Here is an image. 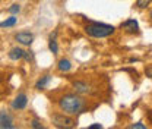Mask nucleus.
Masks as SVG:
<instances>
[{"label": "nucleus", "mask_w": 152, "mask_h": 129, "mask_svg": "<svg viewBox=\"0 0 152 129\" xmlns=\"http://www.w3.org/2000/svg\"><path fill=\"white\" fill-rule=\"evenodd\" d=\"M58 109L70 116H79L89 109V103L77 92H66L57 100Z\"/></svg>", "instance_id": "nucleus-1"}, {"label": "nucleus", "mask_w": 152, "mask_h": 129, "mask_svg": "<svg viewBox=\"0 0 152 129\" xmlns=\"http://www.w3.org/2000/svg\"><path fill=\"white\" fill-rule=\"evenodd\" d=\"M83 29L92 38H107L111 37L115 32V27H113V25H108L104 22H94V21H89Z\"/></svg>", "instance_id": "nucleus-2"}, {"label": "nucleus", "mask_w": 152, "mask_h": 129, "mask_svg": "<svg viewBox=\"0 0 152 129\" xmlns=\"http://www.w3.org/2000/svg\"><path fill=\"white\" fill-rule=\"evenodd\" d=\"M51 122L58 129H72L76 126V120L73 119V116L66 113H54L51 116Z\"/></svg>", "instance_id": "nucleus-3"}, {"label": "nucleus", "mask_w": 152, "mask_h": 129, "mask_svg": "<svg viewBox=\"0 0 152 129\" xmlns=\"http://www.w3.org/2000/svg\"><path fill=\"white\" fill-rule=\"evenodd\" d=\"M72 87H73V90L77 94H80V95H92L94 94V88H92V85L91 84H88L86 81H75L73 84H72Z\"/></svg>", "instance_id": "nucleus-4"}, {"label": "nucleus", "mask_w": 152, "mask_h": 129, "mask_svg": "<svg viewBox=\"0 0 152 129\" xmlns=\"http://www.w3.org/2000/svg\"><path fill=\"white\" fill-rule=\"evenodd\" d=\"M120 28L126 32V34H139L140 29H139V22L136 19H127L124 22H121Z\"/></svg>", "instance_id": "nucleus-5"}, {"label": "nucleus", "mask_w": 152, "mask_h": 129, "mask_svg": "<svg viewBox=\"0 0 152 129\" xmlns=\"http://www.w3.org/2000/svg\"><path fill=\"white\" fill-rule=\"evenodd\" d=\"M13 117L10 113L1 110L0 111V129H13Z\"/></svg>", "instance_id": "nucleus-6"}, {"label": "nucleus", "mask_w": 152, "mask_h": 129, "mask_svg": "<svg viewBox=\"0 0 152 129\" xmlns=\"http://www.w3.org/2000/svg\"><path fill=\"white\" fill-rule=\"evenodd\" d=\"M26 104H28V97H26L25 92H20V94H18V95L13 98V101H12V109H13V110H23V109L26 107Z\"/></svg>", "instance_id": "nucleus-7"}, {"label": "nucleus", "mask_w": 152, "mask_h": 129, "mask_svg": "<svg viewBox=\"0 0 152 129\" xmlns=\"http://www.w3.org/2000/svg\"><path fill=\"white\" fill-rule=\"evenodd\" d=\"M15 40L22 46H31L32 41H34V34L28 32V31H22V32H18L15 35Z\"/></svg>", "instance_id": "nucleus-8"}, {"label": "nucleus", "mask_w": 152, "mask_h": 129, "mask_svg": "<svg viewBox=\"0 0 152 129\" xmlns=\"http://www.w3.org/2000/svg\"><path fill=\"white\" fill-rule=\"evenodd\" d=\"M51 81V75H42L37 82H35V90H44Z\"/></svg>", "instance_id": "nucleus-9"}, {"label": "nucleus", "mask_w": 152, "mask_h": 129, "mask_svg": "<svg viewBox=\"0 0 152 129\" xmlns=\"http://www.w3.org/2000/svg\"><path fill=\"white\" fill-rule=\"evenodd\" d=\"M57 69L60 71V72H69L70 69H72V62L69 60V59H60L58 60V63H57Z\"/></svg>", "instance_id": "nucleus-10"}, {"label": "nucleus", "mask_w": 152, "mask_h": 129, "mask_svg": "<svg viewBox=\"0 0 152 129\" xmlns=\"http://www.w3.org/2000/svg\"><path fill=\"white\" fill-rule=\"evenodd\" d=\"M56 35L57 32L54 31L53 34H50V38H48V49L53 55H57L58 53V46H57V41H56Z\"/></svg>", "instance_id": "nucleus-11"}, {"label": "nucleus", "mask_w": 152, "mask_h": 129, "mask_svg": "<svg viewBox=\"0 0 152 129\" xmlns=\"http://www.w3.org/2000/svg\"><path fill=\"white\" fill-rule=\"evenodd\" d=\"M23 50L20 49V47H13L10 52H9V59L10 60H20V59H23Z\"/></svg>", "instance_id": "nucleus-12"}, {"label": "nucleus", "mask_w": 152, "mask_h": 129, "mask_svg": "<svg viewBox=\"0 0 152 129\" xmlns=\"http://www.w3.org/2000/svg\"><path fill=\"white\" fill-rule=\"evenodd\" d=\"M16 22H18V18H16L15 15H12L10 18H7V19H4L3 22H0V28H10V27H15Z\"/></svg>", "instance_id": "nucleus-13"}, {"label": "nucleus", "mask_w": 152, "mask_h": 129, "mask_svg": "<svg viewBox=\"0 0 152 129\" xmlns=\"http://www.w3.org/2000/svg\"><path fill=\"white\" fill-rule=\"evenodd\" d=\"M151 1L152 0H136V6L139 9H145V7H148L151 4Z\"/></svg>", "instance_id": "nucleus-14"}, {"label": "nucleus", "mask_w": 152, "mask_h": 129, "mask_svg": "<svg viewBox=\"0 0 152 129\" xmlns=\"http://www.w3.org/2000/svg\"><path fill=\"white\" fill-rule=\"evenodd\" d=\"M23 59H25L26 62H34V59H35V56H34V52H31V50L25 52V53H23Z\"/></svg>", "instance_id": "nucleus-15"}, {"label": "nucleus", "mask_w": 152, "mask_h": 129, "mask_svg": "<svg viewBox=\"0 0 152 129\" xmlns=\"http://www.w3.org/2000/svg\"><path fill=\"white\" fill-rule=\"evenodd\" d=\"M7 12H9V13H12V15H16V13L20 12V6H19V4H12V6L7 9Z\"/></svg>", "instance_id": "nucleus-16"}, {"label": "nucleus", "mask_w": 152, "mask_h": 129, "mask_svg": "<svg viewBox=\"0 0 152 129\" xmlns=\"http://www.w3.org/2000/svg\"><path fill=\"white\" fill-rule=\"evenodd\" d=\"M31 128H34V129H42L44 126H42V123H41L38 119H34V120L31 122Z\"/></svg>", "instance_id": "nucleus-17"}, {"label": "nucleus", "mask_w": 152, "mask_h": 129, "mask_svg": "<svg viewBox=\"0 0 152 129\" xmlns=\"http://www.w3.org/2000/svg\"><path fill=\"white\" fill-rule=\"evenodd\" d=\"M129 129H146V125H143L142 122H137V123H133L129 126Z\"/></svg>", "instance_id": "nucleus-18"}, {"label": "nucleus", "mask_w": 152, "mask_h": 129, "mask_svg": "<svg viewBox=\"0 0 152 129\" xmlns=\"http://www.w3.org/2000/svg\"><path fill=\"white\" fill-rule=\"evenodd\" d=\"M145 75H146L148 78H152V65L148 66V68H145Z\"/></svg>", "instance_id": "nucleus-19"}, {"label": "nucleus", "mask_w": 152, "mask_h": 129, "mask_svg": "<svg viewBox=\"0 0 152 129\" xmlns=\"http://www.w3.org/2000/svg\"><path fill=\"white\" fill-rule=\"evenodd\" d=\"M88 129H102V125L101 123H94V125H89Z\"/></svg>", "instance_id": "nucleus-20"}, {"label": "nucleus", "mask_w": 152, "mask_h": 129, "mask_svg": "<svg viewBox=\"0 0 152 129\" xmlns=\"http://www.w3.org/2000/svg\"><path fill=\"white\" fill-rule=\"evenodd\" d=\"M146 116H148V120H149V122L152 123V110L148 111V114H146Z\"/></svg>", "instance_id": "nucleus-21"}, {"label": "nucleus", "mask_w": 152, "mask_h": 129, "mask_svg": "<svg viewBox=\"0 0 152 129\" xmlns=\"http://www.w3.org/2000/svg\"><path fill=\"white\" fill-rule=\"evenodd\" d=\"M149 18H151V21H152V10H151V13H149Z\"/></svg>", "instance_id": "nucleus-22"}]
</instances>
